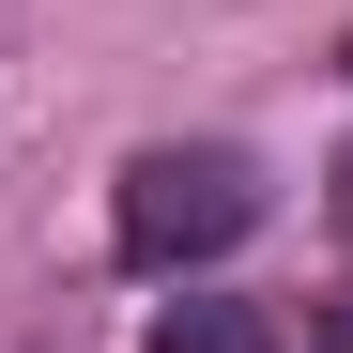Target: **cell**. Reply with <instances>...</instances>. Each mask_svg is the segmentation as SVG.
I'll list each match as a JSON object with an SVG mask.
<instances>
[{
	"mask_svg": "<svg viewBox=\"0 0 353 353\" xmlns=\"http://www.w3.org/2000/svg\"><path fill=\"white\" fill-rule=\"evenodd\" d=\"M154 353H276V323H261V307H169Z\"/></svg>",
	"mask_w": 353,
	"mask_h": 353,
	"instance_id": "2",
	"label": "cell"
},
{
	"mask_svg": "<svg viewBox=\"0 0 353 353\" xmlns=\"http://www.w3.org/2000/svg\"><path fill=\"white\" fill-rule=\"evenodd\" d=\"M323 353H353V307H338V323H323Z\"/></svg>",
	"mask_w": 353,
	"mask_h": 353,
	"instance_id": "3",
	"label": "cell"
},
{
	"mask_svg": "<svg viewBox=\"0 0 353 353\" xmlns=\"http://www.w3.org/2000/svg\"><path fill=\"white\" fill-rule=\"evenodd\" d=\"M246 230H261V169H246V154L200 139V154H139V169H123V261H139V276L230 261Z\"/></svg>",
	"mask_w": 353,
	"mask_h": 353,
	"instance_id": "1",
	"label": "cell"
}]
</instances>
